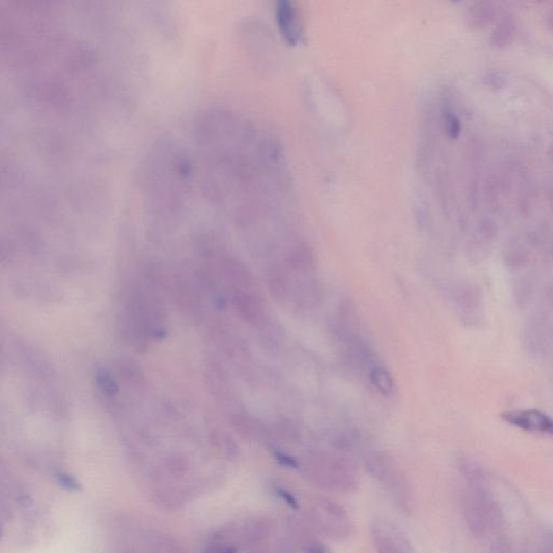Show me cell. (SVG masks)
Wrapping results in <instances>:
<instances>
[{"instance_id":"obj_10","label":"cell","mask_w":553,"mask_h":553,"mask_svg":"<svg viewBox=\"0 0 553 553\" xmlns=\"http://www.w3.org/2000/svg\"><path fill=\"white\" fill-rule=\"evenodd\" d=\"M517 30L518 23L515 16L511 13L503 14L495 24L489 38V42L493 48H506L513 44Z\"/></svg>"},{"instance_id":"obj_12","label":"cell","mask_w":553,"mask_h":553,"mask_svg":"<svg viewBox=\"0 0 553 553\" xmlns=\"http://www.w3.org/2000/svg\"><path fill=\"white\" fill-rule=\"evenodd\" d=\"M236 309L246 321L258 324L264 321V308L258 296L248 292H240L235 295Z\"/></svg>"},{"instance_id":"obj_14","label":"cell","mask_w":553,"mask_h":553,"mask_svg":"<svg viewBox=\"0 0 553 553\" xmlns=\"http://www.w3.org/2000/svg\"><path fill=\"white\" fill-rule=\"evenodd\" d=\"M236 427L244 437L253 440L264 439V428L254 418L248 416L237 417Z\"/></svg>"},{"instance_id":"obj_19","label":"cell","mask_w":553,"mask_h":553,"mask_svg":"<svg viewBox=\"0 0 553 553\" xmlns=\"http://www.w3.org/2000/svg\"><path fill=\"white\" fill-rule=\"evenodd\" d=\"M273 493H275V496L278 497L279 499H281L285 505L289 506L292 509H299L300 503L299 501H297V498H296L295 495L292 494V493L289 492L285 487L275 486L273 487Z\"/></svg>"},{"instance_id":"obj_5","label":"cell","mask_w":553,"mask_h":553,"mask_svg":"<svg viewBox=\"0 0 553 553\" xmlns=\"http://www.w3.org/2000/svg\"><path fill=\"white\" fill-rule=\"evenodd\" d=\"M493 497L487 492L486 485H468L462 498V515L470 533L477 537L490 532L489 515Z\"/></svg>"},{"instance_id":"obj_26","label":"cell","mask_w":553,"mask_h":553,"mask_svg":"<svg viewBox=\"0 0 553 553\" xmlns=\"http://www.w3.org/2000/svg\"><path fill=\"white\" fill-rule=\"evenodd\" d=\"M550 553H553V540H552V547H551Z\"/></svg>"},{"instance_id":"obj_6","label":"cell","mask_w":553,"mask_h":553,"mask_svg":"<svg viewBox=\"0 0 553 553\" xmlns=\"http://www.w3.org/2000/svg\"><path fill=\"white\" fill-rule=\"evenodd\" d=\"M370 533L377 553H417L408 536L389 520H374Z\"/></svg>"},{"instance_id":"obj_25","label":"cell","mask_w":553,"mask_h":553,"mask_svg":"<svg viewBox=\"0 0 553 553\" xmlns=\"http://www.w3.org/2000/svg\"><path fill=\"white\" fill-rule=\"evenodd\" d=\"M547 24H548L549 28H551V30H553V7L551 8L550 10H549L548 13H547Z\"/></svg>"},{"instance_id":"obj_17","label":"cell","mask_w":553,"mask_h":553,"mask_svg":"<svg viewBox=\"0 0 553 553\" xmlns=\"http://www.w3.org/2000/svg\"><path fill=\"white\" fill-rule=\"evenodd\" d=\"M483 84L492 90L501 89L507 84V77L503 72L492 69V71L486 72L483 76Z\"/></svg>"},{"instance_id":"obj_16","label":"cell","mask_w":553,"mask_h":553,"mask_svg":"<svg viewBox=\"0 0 553 553\" xmlns=\"http://www.w3.org/2000/svg\"><path fill=\"white\" fill-rule=\"evenodd\" d=\"M271 293L275 299L283 300L289 294V279L283 271H273L269 278Z\"/></svg>"},{"instance_id":"obj_27","label":"cell","mask_w":553,"mask_h":553,"mask_svg":"<svg viewBox=\"0 0 553 553\" xmlns=\"http://www.w3.org/2000/svg\"><path fill=\"white\" fill-rule=\"evenodd\" d=\"M545 553H550V552H545Z\"/></svg>"},{"instance_id":"obj_20","label":"cell","mask_w":553,"mask_h":553,"mask_svg":"<svg viewBox=\"0 0 553 553\" xmlns=\"http://www.w3.org/2000/svg\"><path fill=\"white\" fill-rule=\"evenodd\" d=\"M98 386L103 392H106L108 394H114L118 392L116 382H114L110 374L108 372L102 371L98 374Z\"/></svg>"},{"instance_id":"obj_22","label":"cell","mask_w":553,"mask_h":553,"mask_svg":"<svg viewBox=\"0 0 553 553\" xmlns=\"http://www.w3.org/2000/svg\"><path fill=\"white\" fill-rule=\"evenodd\" d=\"M304 553H331L330 548L324 542L309 540L304 544Z\"/></svg>"},{"instance_id":"obj_7","label":"cell","mask_w":553,"mask_h":553,"mask_svg":"<svg viewBox=\"0 0 553 553\" xmlns=\"http://www.w3.org/2000/svg\"><path fill=\"white\" fill-rule=\"evenodd\" d=\"M275 20L279 32L289 45H297L305 36L303 16L292 0H279L275 6Z\"/></svg>"},{"instance_id":"obj_2","label":"cell","mask_w":553,"mask_h":553,"mask_svg":"<svg viewBox=\"0 0 553 553\" xmlns=\"http://www.w3.org/2000/svg\"><path fill=\"white\" fill-rule=\"evenodd\" d=\"M300 468L308 482L322 490L351 494L359 489V479L353 466L330 454H309L304 458Z\"/></svg>"},{"instance_id":"obj_4","label":"cell","mask_w":553,"mask_h":553,"mask_svg":"<svg viewBox=\"0 0 553 553\" xmlns=\"http://www.w3.org/2000/svg\"><path fill=\"white\" fill-rule=\"evenodd\" d=\"M307 522L312 530L335 542L348 540L355 533V525L342 505L324 496L310 501Z\"/></svg>"},{"instance_id":"obj_1","label":"cell","mask_w":553,"mask_h":553,"mask_svg":"<svg viewBox=\"0 0 553 553\" xmlns=\"http://www.w3.org/2000/svg\"><path fill=\"white\" fill-rule=\"evenodd\" d=\"M201 193L244 227L285 217L295 203L285 151L273 133L240 113L205 108L194 122Z\"/></svg>"},{"instance_id":"obj_8","label":"cell","mask_w":553,"mask_h":553,"mask_svg":"<svg viewBox=\"0 0 553 553\" xmlns=\"http://www.w3.org/2000/svg\"><path fill=\"white\" fill-rule=\"evenodd\" d=\"M513 426L530 433H540L553 437V419L537 410L513 411L503 415Z\"/></svg>"},{"instance_id":"obj_3","label":"cell","mask_w":553,"mask_h":553,"mask_svg":"<svg viewBox=\"0 0 553 553\" xmlns=\"http://www.w3.org/2000/svg\"><path fill=\"white\" fill-rule=\"evenodd\" d=\"M365 466L394 503L403 511L410 513L414 501L412 486L396 460L385 452H373L365 458Z\"/></svg>"},{"instance_id":"obj_21","label":"cell","mask_w":553,"mask_h":553,"mask_svg":"<svg viewBox=\"0 0 553 553\" xmlns=\"http://www.w3.org/2000/svg\"><path fill=\"white\" fill-rule=\"evenodd\" d=\"M273 457H275V460H277L279 464L285 467V468H291V469L300 468V462L293 456L289 455V454L285 453V452L275 450V451H273Z\"/></svg>"},{"instance_id":"obj_11","label":"cell","mask_w":553,"mask_h":553,"mask_svg":"<svg viewBox=\"0 0 553 553\" xmlns=\"http://www.w3.org/2000/svg\"><path fill=\"white\" fill-rule=\"evenodd\" d=\"M287 265L297 273L308 275L312 273L316 267V258L312 248L307 242L297 241L290 246L287 255Z\"/></svg>"},{"instance_id":"obj_15","label":"cell","mask_w":553,"mask_h":553,"mask_svg":"<svg viewBox=\"0 0 553 553\" xmlns=\"http://www.w3.org/2000/svg\"><path fill=\"white\" fill-rule=\"evenodd\" d=\"M239 547L236 546L234 542L213 534L207 540L203 553H239Z\"/></svg>"},{"instance_id":"obj_23","label":"cell","mask_w":553,"mask_h":553,"mask_svg":"<svg viewBox=\"0 0 553 553\" xmlns=\"http://www.w3.org/2000/svg\"><path fill=\"white\" fill-rule=\"evenodd\" d=\"M489 553H513L511 552V548H510L509 544L506 540H498L492 542L490 547V551Z\"/></svg>"},{"instance_id":"obj_24","label":"cell","mask_w":553,"mask_h":553,"mask_svg":"<svg viewBox=\"0 0 553 553\" xmlns=\"http://www.w3.org/2000/svg\"><path fill=\"white\" fill-rule=\"evenodd\" d=\"M244 553H273V551H271L268 542H264V544L255 545V546L246 549L244 550Z\"/></svg>"},{"instance_id":"obj_18","label":"cell","mask_w":553,"mask_h":553,"mask_svg":"<svg viewBox=\"0 0 553 553\" xmlns=\"http://www.w3.org/2000/svg\"><path fill=\"white\" fill-rule=\"evenodd\" d=\"M55 479H57L55 481H57V484L65 489V490L71 491V492H80V491H82L81 483L75 477L67 474V472H57L55 474Z\"/></svg>"},{"instance_id":"obj_9","label":"cell","mask_w":553,"mask_h":553,"mask_svg":"<svg viewBox=\"0 0 553 553\" xmlns=\"http://www.w3.org/2000/svg\"><path fill=\"white\" fill-rule=\"evenodd\" d=\"M498 16L496 5L490 1H477L466 10V24L474 30H480L490 25Z\"/></svg>"},{"instance_id":"obj_13","label":"cell","mask_w":553,"mask_h":553,"mask_svg":"<svg viewBox=\"0 0 553 553\" xmlns=\"http://www.w3.org/2000/svg\"><path fill=\"white\" fill-rule=\"evenodd\" d=\"M370 380L374 387L384 394L392 396L394 390V382L392 374L382 367H375L370 373Z\"/></svg>"}]
</instances>
